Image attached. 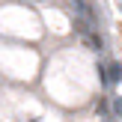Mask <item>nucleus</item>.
<instances>
[{
  "label": "nucleus",
  "mask_w": 122,
  "mask_h": 122,
  "mask_svg": "<svg viewBox=\"0 0 122 122\" xmlns=\"http://www.w3.org/2000/svg\"><path fill=\"white\" fill-rule=\"evenodd\" d=\"M119 6H122V0H119Z\"/></svg>",
  "instance_id": "20e7f679"
},
{
  "label": "nucleus",
  "mask_w": 122,
  "mask_h": 122,
  "mask_svg": "<svg viewBox=\"0 0 122 122\" xmlns=\"http://www.w3.org/2000/svg\"><path fill=\"white\" fill-rule=\"evenodd\" d=\"M104 77H107V86H110V83H116V81H122V66H119V63L104 66Z\"/></svg>",
  "instance_id": "f257e3e1"
},
{
  "label": "nucleus",
  "mask_w": 122,
  "mask_h": 122,
  "mask_svg": "<svg viewBox=\"0 0 122 122\" xmlns=\"http://www.w3.org/2000/svg\"><path fill=\"white\" fill-rule=\"evenodd\" d=\"M113 113H116V116H122V98L113 101Z\"/></svg>",
  "instance_id": "7ed1b4c3"
},
{
  "label": "nucleus",
  "mask_w": 122,
  "mask_h": 122,
  "mask_svg": "<svg viewBox=\"0 0 122 122\" xmlns=\"http://www.w3.org/2000/svg\"><path fill=\"white\" fill-rule=\"evenodd\" d=\"M83 42H86V45L92 48V51H104V39H101V36L95 33V30H92V33H86V36H83Z\"/></svg>",
  "instance_id": "f03ea898"
}]
</instances>
